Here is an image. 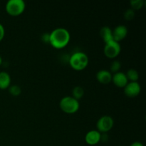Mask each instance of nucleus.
I'll use <instances>...</instances> for the list:
<instances>
[{
    "label": "nucleus",
    "instance_id": "f257e3e1",
    "mask_svg": "<svg viewBox=\"0 0 146 146\" xmlns=\"http://www.w3.org/2000/svg\"><path fill=\"white\" fill-rule=\"evenodd\" d=\"M71 39L69 31L65 28H56L49 33V44L56 49H61L66 46Z\"/></svg>",
    "mask_w": 146,
    "mask_h": 146
},
{
    "label": "nucleus",
    "instance_id": "f03ea898",
    "mask_svg": "<svg viewBox=\"0 0 146 146\" xmlns=\"http://www.w3.org/2000/svg\"><path fill=\"white\" fill-rule=\"evenodd\" d=\"M89 62V58L86 54L82 51L74 53L68 59V64L73 69L76 71H82L85 69Z\"/></svg>",
    "mask_w": 146,
    "mask_h": 146
},
{
    "label": "nucleus",
    "instance_id": "7ed1b4c3",
    "mask_svg": "<svg viewBox=\"0 0 146 146\" xmlns=\"http://www.w3.org/2000/svg\"><path fill=\"white\" fill-rule=\"evenodd\" d=\"M59 107L63 112L68 114L76 113L80 108V104L78 100L72 96H64L59 102Z\"/></svg>",
    "mask_w": 146,
    "mask_h": 146
},
{
    "label": "nucleus",
    "instance_id": "20e7f679",
    "mask_svg": "<svg viewBox=\"0 0 146 146\" xmlns=\"http://www.w3.org/2000/svg\"><path fill=\"white\" fill-rule=\"evenodd\" d=\"M6 11L11 16H19L22 14L26 9L24 0H9L5 6Z\"/></svg>",
    "mask_w": 146,
    "mask_h": 146
},
{
    "label": "nucleus",
    "instance_id": "39448f33",
    "mask_svg": "<svg viewBox=\"0 0 146 146\" xmlns=\"http://www.w3.org/2000/svg\"><path fill=\"white\" fill-rule=\"evenodd\" d=\"M121 47L120 43L112 40L105 44L104 48V53L106 57L109 58H114L118 56L121 53Z\"/></svg>",
    "mask_w": 146,
    "mask_h": 146
},
{
    "label": "nucleus",
    "instance_id": "423d86ee",
    "mask_svg": "<svg viewBox=\"0 0 146 146\" xmlns=\"http://www.w3.org/2000/svg\"><path fill=\"white\" fill-rule=\"evenodd\" d=\"M114 125L113 118L110 115H104L98 120L96 123L97 131L101 133H106L111 131Z\"/></svg>",
    "mask_w": 146,
    "mask_h": 146
},
{
    "label": "nucleus",
    "instance_id": "0eeeda50",
    "mask_svg": "<svg viewBox=\"0 0 146 146\" xmlns=\"http://www.w3.org/2000/svg\"><path fill=\"white\" fill-rule=\"evenodd\" d=\"M124 94L129 98L138 96L141 91V85L138 82H128L123 88Z\"/></svg>",
    "mask_w": 146,
    "mask_h": 146
},
{
    "label": "nucleus",
    "instance_id": "6e6552de",
    "mask_svg": "<svg viewBox=\"0 0 146 146\" xmlns=\"http://www.w3.org/2000/svg\"><path fill=\"white\" fill-rule=\"evenodd\" d=\"M128 33V28L125 25L121 24V25L117 26L113 29V30H112L113 39L119 43L120 41L123 40L126 37Z\"/></svg>",
    "mask_w": 146,
    "mask_h": 146
},
{
    "label": "nucleus",
    "instance_id": "1a4fd4ad",
    "mask_svg": "<svg viewBox=\"0 0 146 146\" xmlns=\"http://www.w3.org/2000/svg\"><path fill=\"white\" fill-rule=\"evenodd\" d=\"M101 133L97 130H91L85 135V141L88 145H97L101 141Z\"/></svg>",
    "mask_w": 146,
    "mask_h": 146
},
{
    "label": "nucleus",
    "instance_id": "9d476101",
    "mask_svg": "<svg viewBox=\"0 0 146 146\" xmlns=\"http://www.w3.org/2000/svg\"><path fill=\"white\" fill-rule=\"evenodd\" d=\"M111 81H113V83L118 88H124L126 84L129 82L125 73L121 72V71H118L113 74Z\"/></svg>",
    "mask_w": 146,
    "mask_h": 146
},
{
    "label": "nucleus",
    "instance_id": "9b49d317",
    "mask_svg": "<svg viewBox=\"0 0 146 146\" xmlns=\"http://www.w3.org/2000/svg\"><path fill=\"white\" fill-rule=\"evenodd\" d=\"M113 74L109 71L106 69H101L96 74V79L101 84H108L112 81Z\"/></svg>",
    "mask_w": 146,
    "mask_h": 146
},
{
    "label": "nucleus",
    "instance_id": "f8f14e48",
    "mask_svg": "<svg viewBox=\"0 0 146 146\" xmlns=\"http://www.w3.org/2000/svg\"><path fill=\"white\" fill-rule=\"evenodd\" d=\"M11 85V76L7 71L0 72V89H7Z\"/></svg>",
    "mask_w": 146,
    "mask_h": 146
},
{
    "label": "nucleus",
    "instance_id": "ddd939ff",
    "mask_svg": "<svg viewBox=\"0 0 146 146\" xmlns=\"http://www.w3.org/2000/svg\"><path fill=\"white\" fill-rule=\"evenodd\" d=\"M100 36L103 38L105 44L113 40V39L112 29L109 27H107V26L103 27L101 29V30H100Z\"/></svg>",
    "mask_w": 146,
    "mask_h": 146
},
{
    "label": "nucleus",
    "instance_id": "4468645a",
    "mask_svg": "<svg viewBox=\"0 0 146 146\" xmlns=\"http://www.w3.org/2000/svg\"><path fill=\"white\" fill-rule=\"evenodd\" d=\"M125 75L129 82H138L139 79V74L134 68H130L128 70Z\"/></svg>",
    "mask_w": 146,
    "mask_h": 146
},
{
    "label": "nucleus",
    "instance_id": "2eb2a0df",
    "mask_svg": "<svg viewBox=\"0 0 146 146\" xmlns=\"http://www.w3.org/2000/svg\"><path fill=\"white\" fill-rule=\"evenodd\" d=\"M84 89L81 86H76L74 87L72 90V97L76 98V100H79L84 96Z\"/></svg>",
    "mask_w": 146,
    "mask_h": 146
},
{
    "label": "nucleus",
    "instance_id": "dca6fc26",
    "mask_svg": "<svg viewBox=\"0 0 146 146\" xmlns=\"http://www.w3.org/2000/svg\"><path fill=\"white\" fill-rule=\"evenodd\" d=\"M145 1L143 0H131L130 1V4L131 6V9L135 10H139L144 6Z\"/></svg>",
    "mask_w": 146,
    "mask_h": 146
},
{
    "label": "nucleus",
    "instance_id": "f3484780",
    "mask_svg": "<svg viewBox=\"0 0 146 146\" xmlns=\"http://www.w3.org/2000/svg\"><path fill=\"white\" fill-rule=\"evenodd\" d=\"M121 68V64L119 61L118 60H115V61H113L112 64L110 66V72L112 74H115V73L120 71V69Z\"/></svg>",
    "mask_w": 146,
    "mask_h": 146
},
{
    "label": "nucleus",
    "instance_id": "a211bd4d",
    "mask_svg": "<svg viewBox=\"0 0 146 146\" xmlns=\"http://www.w3.org/2000/svg\"><path fill=\"white\" fill-rule=\"evenodd\" d=\"M9 92L14 96H18L21 94V88L18 85L10 86L9 87Z\"/></svg>",
    "mask_w": 146,
    "mask_h": 146
},
{
    "label": "nucleus",
    "instance_id": "6ab92c4d",
    "mask_svg": "<svg viewBox=\"0 0 146 146\" xmlns=\"http://www.w3.org/2000/svg\"><path fill=\"white\" fill-rule=\"evenodd\" d=\"M135 11L133 9H132L131 8H129L125 10V11L123 14V17L125 18V19L128 20V21L132 20L135 17Z\"/></svg>",
    "mask_w": 146,
    "mask_h": 146
},
{
    "label": "nucleus",
    "instance_id": "aec40b11",
    "mask_svg": "<svg viewBox=\"0 0 146 146\" xmlns=\"http://www.w3.org/2000/svg\"><path fill=\"white\" fill-rule=\"evenodd\" d=\"M4 36H5V29L4 26L0 23V42L3 40Z\"/></svg>",
    "mask_w": 146,
    "mask_h": 146
},
{
    "label": "nucleus",
    "instance_id": "412c9836",
    "mask_svg": "<svg viewBox=\"0 0 146 146\" xmlns=\"http://www.w3.org/2000/svg\"><path fill=\"white\" fill-rule=\"evenodd\" d=\"M41 39L44 42L49 43V33H45L41 36Z\"/></svg>",
    "mask_w": 146,
    "mask_h": 146
},
{
    "label": "nucleus",
    "instance_id": "4be33fe9",
    "mask_svg": "<svg viewBox=\"0 0 146 146\" xmlns=\"http://www.w3.org/2000/svg\"><path fill=\"white\" fill-rule=\"evenodd\" d=\"M108 140V135L106 133H101V141L105 143L107 142Z\"/></svg>",
    "mask_w": 146,
    "mask_h": 146
},
{
    "label": "nucleus",
    "instance_id": "5701e85b",
    "mask_svg": "<svg viewBox=\"0 0 146 146\" xmlns=\"http://www.w3.org/2000/svg\"><path fill=\"white\" fill-rule=\"evenodd\" d=\"M130 146H144V145L142 143L139 142V141H135V142L132 143L130 145Z\"/></svg>",
    "mask_w": 146,
    "mask_h": 146
},
{
    "label": "nucleus",
    "instance_id": "b1692460",
    "mask_svg": "<svg viewBox=\"0 0 146 146\" xmlns=\"http://www.w3.org/2000/svg\"><path fill=\"white\" fill-rule=\"evenodd\" d=\"M2 62H3V60H2V58H1V56H0V66L2 64Z\"/></svg>",
    "mask_w": 146,
    "mask_h": 146
}]
</instances>
